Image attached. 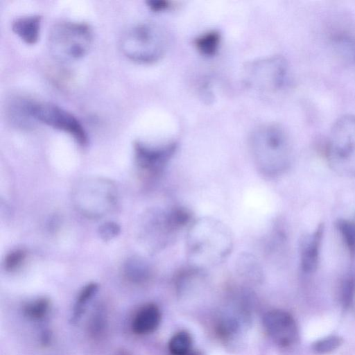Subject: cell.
I'll list each match as a JSON object with an SVG mask.
<instances>
[{"label": "cell", "mask_w": 355, "mask_h": 355, "mask_svg": "<svg viewBox=\"0 0 355 355\" xmlns=\"http://www.w3.org/2000/svg\"><path fill=\"white\" fill-rule=\"evenodd\" d=\"M187 246L191 266L197 269L223 261L231 252L232 239L223 224L214 219L202 218L191 227Z\"/></svg>", "instance_id": "6da1fadb"}, {"label": "cell", "mask_w": 355, "mask_h": 355, "mask_svg": "<svg viewBox=\"0 0 355 355\" xmlns=\"http://www.w3.org/2000/svg\"><path fill=\"white\" fill-rule=\"evenodd\" d=\"M250 150L257 168L266 176L284 173L292 159V147L286 130L277 124L257 128L250 138Z\"/></svg>", "instance_id": "7a4b0ae2"}, {"label": "cell", "mask_w": 355, "mask_h": 355, "mask_svg": "<svg viewBox=\"0 0 355 355\" xmlns=\"http://www.w3.org/2000/svg\"><path fill=\"white\" fill-rule=\"evenodd\" d=\"M326 156L334 171L355 178L354 114H345L335 121L327 141Z\"/></svg>", "instance_id": "3957f363"}, {"label": "cell", "mask_w": 355, "mask_h": 355, "mask_svg": "<svg viewBox=\"0 0 355 355\" xmlns=\"http://www.w3.org/2000/svg\"><path fill=\"white\" fill-rule=\"evenodd\" d=\"M120 46L123 54L138 62L150 63L164 53L166 37L157 26L140 23L128 28L123 35Z\"/></svg>", "instance_id": "277c9868"}, {"label": "cell", "mask_w": 355, "mask_h": 355, "mask_svg": "<svg viewBox=\"0 0 355 355\" xmlns=\"http://www.w3.org/2000/svg\"><path fill=\"white\" fill-rule=\"evenodd\" d=\"M92 41V29L83 22L58 23L49 34V49L57 58L61 60L82 57L89 49Z\"/></svg>", "instance_id": "5b68a950"}, {"label": "cell", "mask_w": 355, "mask_h": 355, "mask_svg": "<svg viewBox=\"0 0 355 355\" xmlns=\"http://www.w3.org/2000/svg\"><path fill=\"white\" fill-rule=\"evenodd\" d=\"M30 110L35 121L67 132L81 146L87 144L88 138L84 127L68 111L52 103L33 101Z\"/></svg>", "instance_id": "8992f818"}, {"label": "cell", "mask_w": 355, "mask_h": 355, "mask_svg": "<svg viewBox=\"0 0 355 355\" xmlns=\"http://www.w3.org/2000/svg\"><path fill=\"white\" fill-rule=\"evenodd\" d=\"M247 80L261 89L280 90L287 85L288 80L287 62L281 56L254 62L247 68Z\"/></svg>", "instance_id": "52a82bcc"}, {"label": "cell", "mask_w": 355, "mask_h": 355, "mask_svg": "<svg viewBox=\"0 0 355 355\" xmlns=\"http://www.w3.org/2000/svg\"><path fill=\"white\" fill-rule=\"evenodd\" d=\"M263 324L269 337L282 347H288L297 343L299 330L293 317L287 311L275 309L263 316Z\"/></svg>", "instance_id": "ba28073f"}, {"label": "cell", "mask_w": 355, "mask_h": 355, "mask_svg": "<svg viewBox=\"0 0 355 355\" xmlns=\"http://www.w3.org/2000/svg\"><path fill=\"white\" fill-rule=\"evenodd\" d=\"M175 149L174 143L162 146H150L139 141L135 144L137 164L142 171L153 177L162 173Z\"/></svg>", "instance_id": "9c48e42d"}, {"label": "cell", "mask_w": 355, "mask_h": 355, "mask_svg": "<svg viewBox=\"0 0 355 355\" xmlns=\"http://www.w3.org/2000/svg\"><path fill=\"white\" fill-rule=\"evenodd\" d=\"M323 233L324 225L320 224L302 241L300 264L302 270L306 273L313 272L317 268Z\"/></svg>", "instance_id": "30bf717a"}, {"label": "cell", "mask_w": 355, "mask_h": 355, "mask_svg": "<svg viewBox=\"0 0 355 355\" xmlns=\"http://www.w3.org/2000/svg\"><path fill=\"white\" fill-rule=\"evenodd\" d=\"M161 321V313L157 305L147 304L141 306L135 315L131 329L137 335H146L155 331Z\"/></svg>", "instance_id": "8fae6325"}, {"label": "cell", "mask_w": 355, "mask_h": 355, "mask_svg": "<svg viewBox=\"0 0 355 355\" xmlns=\"http://www.w3.org/2000/svg\"><path fill=\"white\" fill-rule=\"evenodd\" d=\"M40 24L41 16L26 15L15 19L12 22V28L25 42L34 44L39 37Z\"/></svg>", "instance_id": "7c38bea8"}, {"label": "cell", "mask_w": 355, "mask_h": 355, "mask_svg": "<svg viewBox=\"0 0 355 355\" xmlns=\"http://www.w3.org/2000/svg\"><path fill=\"white\" fill-rule=\"evenodd\" d=\"M333 51L338 59L346 64H355V37L340 33L333 36L331 41Z\"/></svg>", "instance_id": "4fadbf2b"}, {"label": "cell", "mask_w": 355, "mask_h": 355, "mask_svg": "<svg viewBox=\"0 0 355 355\" xmlns=\"http://www.w3.org/2000/svg\"><path fill=\"white\" fill-rule=\"evenodd\" d=\"M31 101L17 98L9 105V117L17 127L28 128L33 125L34 119L31 114Z\"/></svg>", "instance_id": "5bb4252c"}, {"label": "cell", "mask_w": 355, "mask_h": 355, "mask_svg": "<svg viewBox=\"0 0 355 355\" xmlns=\"http://www.w3.org/2000/svg\"><path fill=\"white\" fill-rule=\"evenodd\" d=\"M168 349L171 355H202L193 349L192 338L186 331H180L171 338Z\"/></svg>", "instance_id": "9a60e30c"}, {"label": "cell", "mask_w": 355, "mask_h": 355, "mask_svg": "<svg viewBox=\"0 0 355 355\" xmlns=\"http://www.w3.org/2000/svg\"><path fill=\"white\" fill-rule=\"evenodd\" d=\"M98 291V285L96 283H90L86 285L78 293L71 315V321L77 322L81 318L86 309L87 305Z\"/></svg>", "instance_id": "2e32d148"}, {"label": "cell", "mask_w": 355, "mask_h": 355, "mask_svg": "<svg viewBox=\"0 0 355 355\" xmlns=\"http://www.w3.org/2000/svg\"><path fill=\"white\" fill-rule=\"evenodd\" d=\"M51 304L49 299L40 297L26 304L23 308L24 315L32 320H43L49 313Z\"/></svg>", "instance_id": "e0dca14e"}, {"label": "cell", "mask_w": 355, "mask_h": 355, "mask_svg": "<svg viewBox=\"0 0 355 355\" xmlns=\"http://www.w3.org/2000/svg\"><path fill=\"white\" fill-rule=\"evenodd\" d=\"M220 43V35L216 31L207 32L196 40L199 51L205 55H212L217 51Z\"/></svg>", "instance_id": "ac0fdd59"}, {"label": "cell", "mask_w": 355, "mask_h": 355, "mask_svg": "<svg viewBox=\"0 0 355 355\" xmlns=\"http://www.w3.org/2000/svg\"><path fill=\"white\" fill-rule=\"evenodd\" d=\"M126 277L132 282H141L148 278L149 268L142 260L132 259L127 262L125 268Z\"/></svg>", "instance_id": "d6986e66"}, {"label": "cell", "mask_w": 355, "mask_h": 355, "mask_svg": "<svg viewBox=\"0 0 355 355\" xmlns=\"http://www.w3.org/2000/svg\"><path fill=\"white\" fill-rule=\"evenodd\" d=\"M343 342V338L338 336H329L315 340L311 348L315 354H327L339 348Z\"/></svg>", "instance_id": "ffe728a7"}, {"label": "cell", "mask_w": 355, "mask_h": 355, "mask_svg": "<svg viewBox=\"0 0 355 355\" xmlns=\"http://www.w3.org/2000/svg\"><path fill=\"white\" fill-rule=\"evenodd\" d=\"M106 327V314L101 308L97 309L93 312L89 320V333L92 337L98 338L104 334Z\"/></svg>", "instance_id": "44dd1931"}, {"label": "cell", "mask_w": 355, "mask_h": 355, "mask_svg": "<svg viewBox=\"0 0 355 355\" xmlns=\"http://www.w3.org/2000/svg\"><path fill=\"white\" fill-rule=\"evenodd\" d=\"M337 229L351 254H355V225L346 220H338Z\"/></svg>", "instance_id": "7402d4cb"}, {"label": "cell", "mask_w": 355, "mask_h": 355, "mask_svg": "<svg viewBox=\"0 0 355 355\" xmlns=\"http://www.w3.org/2000/svg\"><path fill=\"white\" fill-rule=\"evenodd\" d=\"M355 296V276L349 273L343 279L340 288V299L342 305L348 308L353 303Z\"/></svg>", "instance_id": "603a6c76"}, {"label": "cell", "mask_w": 355, "mask_h": 355, "mask_svg": "<svg viewBox=\"0 0 355 355\" xmlns=\"http://www.w3.org/2000/svg\"><path fill=\"white\" fill-rule=\"evenodd\" d=\"M26 256V252L21 249L15 250L9 253L5 259V268L12 271L21 266Z\"/></svg>", "instance_id": "cb8c5ba5"}, {"label": "cell", "mask_w": 355, "mask_h": 355, "mask_svg": "<svg viewBox=\"0 0 355 355\" xmlns=\"http://www.w3.org/2000/svg\"><path fill=\"white\" fill-rule=\"evenodd\" d=\"M119 225L114 223H106L99 228V234L104 241H108L116 236L119 232Z\"/></svg>", "instance_id": "d4e9b609"}, {"label": "cell", "mask_w": 355, "mask_h": 355, "mask_svg": "<svg viewBox=\"0 0 355 355\" xmlns=\"http://www.w3.org/2000/svg\"><path fill=\"white\" fill-rule=\"evenodd\" d=\"M148 6L155 11L164 10L168 7V2L165 0H149L147 1Z\"/></svg>", "instance_id": "484cf974"}, {"label": "cell", "mask_w": 355, "mask_h": 355, "mask_svg": "<svg viewBox=\"0 0 355 355\" xmlns=\"http://www.w3.org/2000/svg\"><path fill=\"white\" fill-rule=\"evenodd\" d=\"M51 338V333L48 331H44L42 334L41 340L43 344L46 345L49 343Z\"/></svg>", "instance_id": "4316f807"}, {"label": "cell", "mask_w": 355, "mask_h": 355, "mask_svg": "<svg viewBox=\"0 0 355 355\" xmlns=\"http://www.w3.org/2000/svg\"><path fill=\"white\" fill-rule=\"evenodd\" d=\"M116 355H129L125 351H120L116 354Z\"/></svg>", "instance_id": "83f0119b"}]
</instances>
